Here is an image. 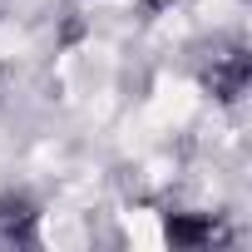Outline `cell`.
Returning <instances> with one entry per match:
<instances>
[{"label":"cell","mask_w":252,"mask_h":252,"mask_svg":"<svg viewBox=\"0 0 252 252\" xmlns=\"http://www.w3.org/2000/svg\"><path fill=\"white\" fill-rule=\"evenodd\" d=\"M163 237L173 247H213V242H222V227L213 213H168Z\"/></svg>","instance_id":"3957f363"},{"label":"cell","mask_w":252,"mask_h":252,"mask_svg":"<svg viewBox=\"0 0 252 252\" xmlns=\"http://www.w3.org/2000/svg\"><path fill=\"white\" fill-rule=\"evenodd\" d=\"M0 242L35 247L40 242V203L25 193H0Z\"/></svg>","instance_id":"6da1fadb"},{"label":"cell","mask_w":252,"mask_h":252,"mask_svg":"<svg viewBox=\"0 0 252 252\" xmlns=\"http://www.w3.org/2000/svg\"><path fill=\"white\" fill-rule=\"evenodd\" d=\"M252 84V64L242 50H227V55H213V99L218 104H242Z\"/></svg>","instance_id":"7a4b0ae2"}]
</instances>
